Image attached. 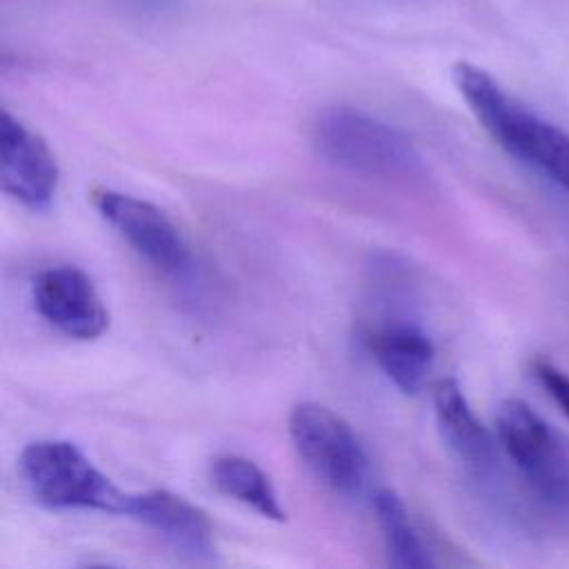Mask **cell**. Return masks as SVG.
<instances>
[{
    "instance_id": "6da1fadb",
    "label": "cell",
    "mask_w": 569,
    "mask_h": 569,
    "mask_svg": "<svg viewBox=\"0 0 569 569\" xmlns=\"http://www.w3.org/2000/svg\"><path fill=\"white\" fill-rule=\"evenodd\" d=\"M451 78L482 129L569 196V133L513 100L491 73L471 62H456Z\"/></svg>"
},
{
    "instance_id": "7a4b0ae2",
    "label": "cell",
    "mask_w": 569,
    "mask_h": 569,
    "mask_svg": "<svg viewBox=\"0 0 569 569\" xmlns=\"http://www.w3.org/2000/svg\"><path fill=\"white\" fill-rule=\"evenodd\" d=\"M313 144L327 162L369 178L409 180L422 171V158L405 131L351 107L322 111Z\"/></svg>"
},
{
    "instance_id": "3957f363",
    "label": "cell",
    "mask_w": 569,
    "mask_h": 569,
    "mask_svg": "<svg viewBox=\"0 0 569 569\" xmlns=\"http://www.w3.org/2000/svg\"><path fill=\"white\" fill-rule=\"evenodd\" d=\"M18 467L29 493L44 507L124 513L129 493L118 489L69 440L29 442Z\"/></svg>"
},
{
    "instance_id": "277c9868",
    "label": "cell",
    "mask_w": 569,
    "mask_h": 569,
    "mask_svg": "<svg viewBox=\"0 0 569 569\" xmlns=\"http://www.w3.org/2000/svg\"><path fill=\"white\" fill-rule=\"evenodd\" d=\"M500 449L513 462L533 496L553 513H569V453L553 429L520 398H507L496 411Z\"/></svg>"
},
{
    "instance_id": "5b68a950",
    "label": "cell",
    "mask_w": 569,
    "mask_h": 569,
    "mask_svg": "<svg viewBox=\"0 0 569 569\" xmlns=\"http://www.w3.org/2000/svg\"><path fill=\"white\" fill-rule=\"evenodd\" d=\"M289 433L307 467L333 491L358 493L367 480V453L353 429L329 407L300 402L291 409Z\"/></svg>"
},
{
    "instance_id": "8992f818",
    "label": "cell",
    "mask_w": 569,
    "mask_h": 569,
    "mask_svg": "<svg viewBox=\"0 0 569 569\" xmlns=\"http://www.w3.org/2000/svg\"><path fill=\"white\" fill-rule=\"evenodd\" d=\"M96 211L156 269L182 276L191 267V253L176 224L156 204L113 189H93Z\"/></svg>"
},
{
    "instance_id": "52a82bcc",
    "label": "cell",
    "mask_w": 569,
    "mask_h": 569,
    "mask_svg": "<svg viewBox=\"0 0 569 569\" xmlns=\"http://www.w3.org/2000/svg\"><path fill=\"white\" fill-rule=\"evenodd\" d=\"M31 298L36 311L60 333L76 340H93L109 327V311L91 278L71 264L47 267L33 278Z\"/></svg>"
},
{
    "instance_id": "ba28073f",
    "label": "cell",
    "mask_w": 569,
    "mask_h": 569,
    "mask_svg": "<svg viewBox=\"0 0 569 569\" xmlns=\"http://www.w3.org/2000/svg\"><path fill=\"white\" fill-rule=\"evenodd\" d=\"M58 162L47 142L24 122L2 109L0 116V182L2 189L31 209L51 204L58 189Z\"/></svg>"
},
{
    "instance_id": "9c48e42d",
    "label": "cell",
    "mask_w": 569,
    "mask_h": 569,
    "mask_svg": "<svg viewBox=\"0 0 569 569\" xmlns=\"http://www.w3.org/2000/svg\"><path fill=\"white\" fill-rule=\"evenodd\" d=\"M160 533L182 556L209 562L216 558L213 529L204 511L167 489L129 493L124 513Z\"/></svg>"
},
{
    "instance_id": "30bf717a",
    "label": "cell",
    "mask_w": 569,
    "mask_h": 569,
    "mask_svg": "<svg viewBox=\"0 0 569 569\" xmlns=\"http://www.w3.org/2000/svg\"><path fill=\"white\" fill-rule=\"evenodd\" d=\"M369 349L385 376L407 396L422 389L433 365L431 338L409 320H389L367 336Z\"/></svg>"
},
{
    "instance_id": "8fae6325",
    "label": "cell",
    "mask_w": 569,
    "mask_h": 569,
    "mask_svg": "<svg viewBox=\"0 0 569 569\" xmlns=\"http://www.w3.org/2000/svg\"><path fill=\"white\" fill-rule=\"evenodd\" d=\"M433 411L449 449L473 471L487 473L496 462V440L478 420L453 378L433 382Z\"/></svg>"
},
{
    "instance_id": "7c38bea8",
    "label": "cell",
    "mask_w": 569,
    "mask_h": 569,
    "mask_svg": "<svg viewBox=\"0 0 569 569\" xmlns=\"http://www.w3.org/2000/svg\"><path fill=\"white\" fill-rule=\"evenodd\" d=\"M209 480L220 493L251 507L260 516L276 522L287 520L271 480L253 460L236 453L218 456L209 465Z\"/></svg>"
},
{
    "instance_id": "4fadbf2b",
    "label": "cell",
    "mask_w": 569,
    "mask_h": 569,
    "mask_svg": "<svg viewBox=\"0 0 569 569\" xmlns=\"http://www.w3.org/2000/svg\"><path fill=\"white\" fill-rule=\"evenodd\" d=\"M376 518L385 538L387 558L398 569H427L433 567V558L416 531L402 498L391 489H378L373 493Z\"/></svg>"
},
{
    "instance_id": "5bb4252c",
    "label": "cell",
    "mask_w": 569,
    "mask_h": 569,
    "mask_svg": "<svg viewBox=\"0 0 569 569\" xmlns=\"http://www.w3.org/2000/svg\"><path fill=\"white\" fill-rule=\"evenodd\" d=\"M531 373L536 376V380L545 387V391L551 396V400L560 407V411L569 420V376L545 358H536L531 362Z\"/></svg>"
}]
</instances>
